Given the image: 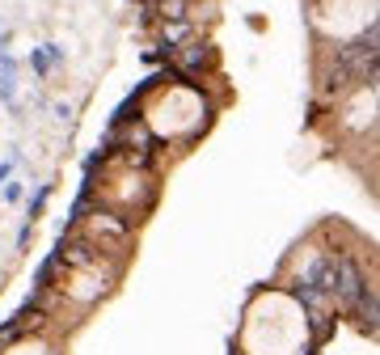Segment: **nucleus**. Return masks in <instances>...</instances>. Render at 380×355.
I'll use <instances>...</instances> for the list:
<instances>
[{
	"mask_svg": "<svg viewBox=\"0 0 380 355\" xmlns=\"http://www.w3.org/2000/svg\"><path fill=\"white\" fill-rule=\"evenodd\" d=\"M182 64H186V68H203V64H207V47H186ZM186 68H182V72H186Z\"/></svg>",
	"mask_w": 380,
	"mask_h": 355,
	"instance_id": "nucleus-5",
	"label": "nucleus"
},
{
	"mask_svg": "<svg viewBox=\"0 0 380 355\" xmlns=\"http://www.w3.org/2000/svg\"><path fill=\"white\" fill-rule=\"evenodd\" d=\"M5 199L17 203V199H22V182H9V186H5Z\"/></svg>",
	"mask_w": 380,
	"mask_h": 355,
	"instance_id": "nucleus-7",
	"label": "nucleus"
},
{
	"mask_svg": "<svg viewBox=\"0 0 380 355\" xmlns=\"http://www.w3.org/2000/svg\"><path fill=\"white\" fill-rule=\"evenodd\" d=\"M355 309H359L363 326H367V330H376V292H372V288H359V296H355Z\"/></svg>",
	"mask_w": 380,
	"mask_h": 355,
	"instance_id": "nucleus-3",
	"label": "nucleus"
},
{
	"mask_svg": "<svg viewBox=\"0 0 380 355\" xmlns=\"http://www.w3.org/2000/svg\"><path fill=\"white\" fill-rule=\"evenodd\" d=\"M13 81H17V64H13L9 51L0 47V97L5 101H13Z\"/></svg>",
	"mask_w": 380,
	"mask_h": 355,
	"instance_id": "nucleus-2",
	"label": "nucleus"
},
{
	"mask_svg": "<svg viewBox=\"0 0 380 355\" xmlns=\"http://www.w3.org/2000/svg\"><path fill=\"white\" fill-rule=\"evenodd\" d=\"M363 279H359V267L351 258H334V300L342 304V309H351L355 296H359Z\"/></svg>",
	"mask_w": 380,
	"mask_h": 355,
	"instance_id": "nucleus-1",
	"label": "nucleus"
},
{
	"mask_svg": "<svg viewBox=\"0 0 380 355\" xmlns=\"http://www.w3.org/2000/svg\"><path fill=\"white\" fill-rule=\"evenodd\" d=\"M30 64H34V72H38V76H47V72H51V56H47V47L30 51Z\"/></svg>",
	"mask_w": 380,
	"mask_h": 355,
	"instance_id": "nucleus-6",
	"label": "nucleus"
},
{
	"mask_svg": "<svg viewBox=\"0 0 380 355\" xmlns=\"http://www.w3.org/2000/svg\"><path fill=\"white\" fill-rule=\"evenodd\" d=\"M190 38V22L186 17H170V26H165V47L174 51L178 42H186Z\"/></svg>",
	"mask_w": 380,
	"mask_h": 355,
	"instance_id": "nucleus-4",
	"label": "nucleus"
},
{
	"mask_svg": "<svg viewBox=\"0 0 380 355\" xmlns=\"http://www.w3.org/2000/svg\"><path fill=\"white\" fill-rule=\"evenodd\" d=\"M42 199H47V186H38V195H34V203H30V216H38V208H42Z\"/></svg>",
	"mask_w": 380,
	"mask_h": 355,
	"instance_id": "nucleus-8",
	"label": "nucleus"
}]
</instances>
